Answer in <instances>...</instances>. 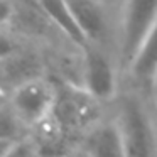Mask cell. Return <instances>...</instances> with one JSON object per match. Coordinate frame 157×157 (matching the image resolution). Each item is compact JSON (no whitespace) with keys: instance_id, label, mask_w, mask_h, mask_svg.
<instances>
[{"instance_id":"obj_1","label":"cell","mask_w":157,"mask_h":157,"mask_svg":"<svg viewBox=\"0 0 157 157\" xmlns=\"http://www.w3.org/2000/svg\"><path fill=\"white\" fill-rule=\"evenodd\" d=\"M125 157H157V115L150 95L123 81L110 105Z\"/></svg>"},{"instance_id":"obj_2","label":"cell","mask_w":157,"mask_h":157,"mask_svg":"<svg viewBox=\"0 0 157 157\" xmlns=\"http://www.w3.org/2000/svg\"><path fill=\"white\" fill-rule=\"evenodd\" d=\"M54 81L56 103L52 112L79 145L83 137L110 115V105L93 96L81 85L58 78H54Z\"/></svg>"},{"instance_id":"obj_3","label":"cell","mask_w":157,"mask_h":157,"mask_svg":"<svg viewBox=\"0 0 157 157\" xmlns=\"http://www.w3.org/2000/svg\"><path fill=\"white\" fill-rule=\"evenodd\" d=\"M117 56L122 75L157 22V0H117Z\"/></svg>"},{"instance_id":"obj_4","label":"cell","mask_w":157,"mask_h":157,"mask_svg":"<svg viewBox=\"0 0 157 157\" xmlns=\"http://www.w3.org/2000/svg\"><path fill=\"white\" fill-rule=\"evenodd\" d=\"M68 4L86 46L103 48L117 56L118 19L115 0H68Z\"/></svg>"},{"instance_id":"obj_5","label":"cell","mask_w":157,"mask_h":157,"mask_svg":"<svg viewBox=\"0 0 157 157\" xmlns=\"http://www.w3.org/2000/svg\"><path fill=\"white\" fill-rule=\"evenodd\" d=\"M123 83L120 63L113 52L96 46L83 48V76L81 86L93 96L112 105Z\"/></svg>"},{"instance_id":"obj_6","label":"cell","mask_w":157,"mask_h":157,"mask_svg":"<svg viewBox=\"0 0 157 157\" xmlns=\"http://www.w3.org/2000/svg\"><path fill=\"white\" fill-rule=\"evenodd\" d=\"M9 103L27 125H34L52 112L56 103V81L51 75L24 81L9 91Z\"/></svg>"},{"instance_id":"obj_7","label":"cell","mask_w":157,"mask_h":157,"mask_svg":"<svg viewBox=\"0 0 157 157\" xmlns=\"http://www.w3.org/2000/svg\"><path fill=\"white\" fill-rule=\"evenodd\" d=\"M27 139L41 157H63L73 149L79 147L78 142L68 133L64 125L59 122L54 112L29 127Z\"/></svg>"},{"instance_id":"obj_8","label":"cell","mask_w":157,"mask_h":157,"mask_svg":"<svg viewBox=\"0 0 157 157\" xmlns=\"http://www.w3.org/2000/svg\"><path fill=\"white\" fill-rule=\"evenodd\" d=\"M157 73V22L123 71V81L149 93Z\"/></svg>"},{"instance_id":"obj_9","label":"cell","mask_w":157,"mask_h":157,"mask_svg":"<svg viewBox=\"0 0 157 157\" xmlns=\"http://www.w3.org/2000/svg\"><path fill=\"white\" fill-rule=\"evenodd\" d=\"M79 147L90 157H125L122 137L112 118V113L83 137Z\"/></svg>"},{"instance_id":"obj_10","label":"cell","mask_w":157,"mask_h":157,"mask_svg":"<svg viewBox=\"0 0 157 157\" xmlns=\"http://www.w3.org/2000/svg\"><path fill=\"white\" fill-rule=\"evenodd\" d=\"M42 10L54 24V27L64 36L68 41L75 42L79 48H86V41L76 24L75 14L69 7L68 0H37Z\"/></svg>"},{"instance_id":"obj_11","label":"cell","mask_w":157,"mask_h":157,"mask_svg":"<svg viewBox=\"0 0 157 157\" xmlns=\"http://www.w3.org/2000/svg\"><path fill=\"white\" fill-rule=\"evenodd\" d=\"M27 132H29L27 125L22 122L17 112L12 108L7 98V101L0 106V140L17 142V140L27 137Z\"/></svg>"},{"instance_id":"obj_12","label":"cell","mask_w":157,"mask_h":157,"mask_svg":"<svg viewBox=\"0 0 157 157\" xmlns=\"http://www.w3.org/2000/svg\"><path fill=\"white\" fill-rule=\"evenodd\" d=\"M27 42L29 41L21 37L10 27H0V61L9 58L10 54H14L17 49H21Z\"/></svg>"},{"instance_id":"obj_13","label":"cell","mask_w":157,"mask_h":157,"mask_svg":"<svg viewBox=\"0 0 157 157\" xmlns=\"http://www.w3.org/2000/svg\"><path fill=\"white\" fill-rule=\"evenodd\" d=\"M4 157H41V155H39L37 150L34 149L31 140H29L27 137H24V139H21V140L12 144L9 152L5 154Z\"/></svg>"},{"instance_id":"obj_14","label":"cell","mask_w":157,"mask_h":157,"mask_svg":"<svg viewBox=\"0 0 157 157\" xmlns=\"http://www.w3.org/2000/svg\"><path fill=\"white\" fill-rule=\"evenodd\" d=\"M14 17V0H0V27H10Z\"/></svg>"},{"instance_id":"obj_15","label":"cell","mask_w":157,"mask_h":157,"mask_svg":"<svg viewBox=\"0 0 157 157\" xmlns=\"http://www.w3.org/2000/svg\"><path fill=\"white\" fill-rule=\"evenodd\" d=\"M150 100H152V105H154V110H155V115H157V73H155V78L152 81V86H150Z\"/></svg>"},{"instance_id":"obj_16","label":"cell","mask_w":157,"mask_h":157,"mask_svg":"<svg viewBox=\"0 0 157 157\" xmlns=\"http://www.w3.org/2000/svg\"><path fill=\"white\" fill-rule=\"evenodd\" d=\"M63 157H90V155L81 149V147H76V149H73L71 152H68L66 155H63Z\"/></svg>"},{"instance_id":"obj_17","label":"cell","mask_w":157,"mask_h":157,"mask_svg":"<svg viewBox=\"0 0 157 157\" xmlns=\"http://www.w3.org/2000/svg\"><path fill=\"white\" fill-rule=\"evenodd\" d=\"M14 142H9V140H0V157H4L5 154L9 152V149H10V145Z\"/></svg>"},{"instance_id":"obj_18","label":"cell","mask_w":157,"mask_h":157,"mask_svg":"<svg viewBox=\"0 0 157 157\" xmlns=\"http://www.w3.org/2000/svg\"><path fill=\"white\" fill-rule=\"evenodd\" d=\"M7 98H9V91H7V90H4V88H0V106L7 101Z\"/></svg>"},{"instance_id":"obj_19","label":"cell","mask_w":157,"mask_h":157,"mask_svg":"<svg viewBox=\"0 0 157 157\" xmlns=\"http://www.w3.org/2000/svg\"><path fill=\"white\" fill-rule=\"evenodd\" d=\"M0 88L7 90V88H5V85H4V78H2V73H0Z\"/></svg>"},{"instance_id":"obj_20","label":"cell","mask_w":157,"mask_h":157,"mask_svg":"<svg viewBox=\"0 0 157 157\" xmlns=\"http://www.w3.org/2000/svg\"><path fill=\"white\" fill-rule=\"evenodd\" d=\"M115 4H117V0H115Z\"/></svg>"}]
</instances>
